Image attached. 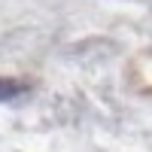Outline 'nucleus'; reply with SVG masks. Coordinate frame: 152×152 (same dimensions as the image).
<instances>
[{
  "instance_id": "1",
  "label": "nucleus",
  "mask_w": 152,
  "mask_h": 152,
  "mask_svg": "<svg viewBox=\"0 0 152 152\" xmlns=\"http://www.w3.org/2000/svg\"><path fill=\"white\" fill-rule=\"evenodd\" d=\"M21 94H28V82L0 76V100H15V97H21Z\"/></svg>"
}]
</instances>
